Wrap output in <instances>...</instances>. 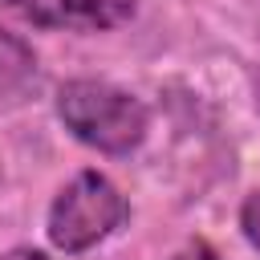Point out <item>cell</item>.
Segmentation results:
<instances>
[{
	"instance_id": "8992f818",
	"label": "cell",
	"mask_w": 260,
	"mask_h": 260,
	"mask_svg": "<svg viewBox=\"0 0 260 260\" xmlns=\"http://www.w3.org/2000/svg\"><path fill=\"white\" fill-rule=\"evenodd\" d=\"M171 260H219V252L211 248V244H203V240H195V244H187V248H179Z\"/></svg>"
},
{
	"instance_id": "5b68a950",
	"label": "cell",
	"mask_w": 260,
	"mask_h": 260,
	"mask_svg": "<svg viewBox=\"0 0 260 260\" xmlns=\"http://www.w3.org/2000/svg\"><path fill=\"white\" fill-rule=\"evenodd\" d=\"M240 228H244L248 244L260 252V191H252V195L244 199V207H240Z\"/></svg>"
},
{
	"instance_id": "3957f363",
	"label": "cell",
	"mask_w": 260,
	"mask_h": 260,
	"mask_svg": "<svg viewBox=\"0 0 260 260\" xmlns=\"http://www.w3.org/2000/svg\"><path fill=\"white\" fill-rule=\"evenodd\" d=\"M0 8L28 24L69 32H106L134 20V0H0Z\"/></svg>"
},
{
	"instance_id": "52a82bcc",
	"label": "cell",
	"mask_w": 260,
	"mask_h": 260,
	"mask_svg": "<svg viewBox=\"0 0 260 260\" xmlns=\"http://www.w3.org/2000/svg\"><path fill=\"white\" fill-rule=\"evenodd\" d=\"M0 260H49L45 252H32V248H12V252H4Z\"/></svg>"
},
{
	"instance_id": "277c9868",
	"label": "cell",
	"mask_w": 260,
	"mask_h": 260,
	"mask_svg": "<svg viewBox=\"0 0 260 260\" xmlns=\"http://www.w3.org/2000/svg\"><path fill=\"white\" fill-rule=\"evenodd\" d=\"M32 81H37V53L20 37L0 32V102L20 98Z\"/></svg>"
},
{
	"instance_id": "6da1fadb",
	"label": "cell",
	"mask_w": 260,
	"mask_h": 260,
	"mask_svg": "<svg viewBox=\"0 0 260 260\" xmlns=\"http://www.w3.org/2000/svg\"><path fill=\"white\" fill-rule=\"evenodd\" d=\"M57 114L65 122V130H73V138H81L85 146L102 150V154H130L142 146L150 114L146 106L110 85V81H65L57 93Z\"/></svg>"
},
{
	"instance_id": "7a4b0ae2",
	"label": "cell",
	"mask_w": 260,
	"mask_h": 260,
	"mask_svg": "<svg viewBox=\"0 0 260 260\" xmlns=\"http://www.w3.org/2000/svg\"><path fill=\"white\" fill-rule=\"evenodd\" d=\"M122 219H126L122 191L106 175L81 171L61 187V195L49 207V240L61 252H85L98 240H106Z\"/></svg>"
}]
</instances>
